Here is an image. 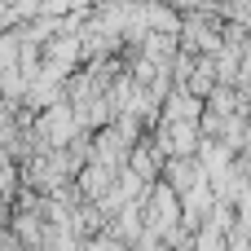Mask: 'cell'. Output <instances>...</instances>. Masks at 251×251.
<instances>
[{"label": "cell", "instance_id": "cell-1", "mask_svg": "<svg viewBox=\"0 0 251 251\" xmlns=\"http://www.w3.org/2000/svg\"><path fill=\"white\" fill-rule=\"evenodd\" d=\"M176 229H181V203H176V194H172L168 185H159V190L150 194L146 234H154V238H172Z\"/></svg>", "mask_w": 251, "mask_h": 251}, {"label": "cell", "instance_id": "cell-2", "mask_svg": "<svg viewBox=\"0 0 251 251\" xmlns=\"http://www.w3.org/2000/svg\"><path fill=\"white\" fill-rule=\"evenodd\" d=\"M141 251H163V238H154V234H141Z\"/></svg>", "mask_w": 251, "mask_h": 251}]
</instances>
